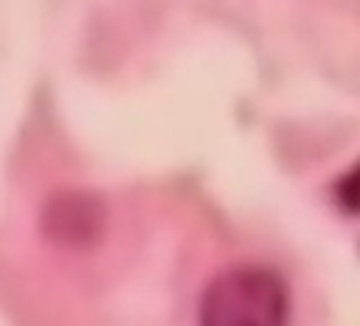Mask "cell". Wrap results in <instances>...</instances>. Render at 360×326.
Returning a JSON list of instances; mask_svg holds the SVG:
<instances>
[{
    "instance_id": "cell-1",
    "label": "cell",
    "mask_w": 360,
    "mask_h": 326,
    "mask_svg": "<svg viewBox=\"0 0 360 326\" xmlns=\"http://www.w3.org/2000/svg\"><path fill=\"white\" fill-rule=\"evenodd\" d=\"M200 326H290V292L278 273L242 264L217 275L197 309Z\"/></svg>"
}]
</instances>
